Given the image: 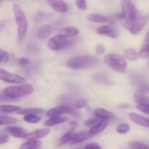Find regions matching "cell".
Returning <instances> with one entry per match:
<instances>
[{"label": "cell", "mask_w": 149, "mask_h": 149, "mask_svg": "<svg viewBox=\"0 0 149 149\" xmlns=\"http://www.w3.org/2000/svg\"><path fill=\"white\" fill-rule=\"evenodd\" d=\"M83 149H102V148L99 144L95 143H92L86 145Z\"/></svg>", "instance_id": "obj_37"}, {"label": "cell", "mask_w": 149, "mask_h": 149, "mask_svg": "<svg viewBox=\"0 0 149 149\" xmlns=\"http://www.w3.org/2000/svg\"><path fill=\"white\" fill-rule=\"evenodd\" d=\"M124 55H125V58L130 61H135L138 59V55L137 53L136 50L133 48H129L125 50H124Z\"/></svg>", "instance_id": "obj_26"}, {"label": "cell", "mask_w": 149, "mask_h": 149, "mask_svg": "<svg viewBox=\"0 0 149 149\" xmlns=\"http://www.w3.org/2000/svg\"><path fill=\"white\" fill-rule=\"evenodd\" d=\"M116 131L119 134H126L130 131V126L127 124H121L116 128Z\"/></svg>", "instance_id": "obj_31"}, {"label": "cell", "mask_w": 149, "mask_h": 149, "mask_svg": "<svg viewBox=\"0 0 149 149\" xmlns=\"http://www.w3.org/2000/svg\"><path fill=\"white\" fill-rule=\"evenodd\" d=\"M139 56L142 58L149 57V31L147 32L144 39L143 45L141 47L139 52Z\"/></svg>", "instance_id": "obj_20"}, {"label": "cell", "mask_w": 149, "mask_h": 149, "mask_svg": "<svg viewBox=\"0 0 149 149\" xmlns=\"http://www.w3.org/2000/svg\"><path fill=\"white\" fill-rule=\"evenodd\" d=\"M43 109H39V108H30V109H21L20 111L17 112V114L24 115V116H27V115H36L39 114V113H44Z\"/></svg>", "instance_id": "obj_24"}, {"label": "cell", "mask_w": 149, "mask_h": 149, "mask_svg": "<svg viewBox=\"0 0 149 149\" xmlns=\"http://www.w3.org/2000/svg\"><path fill=\"white\" fill-rule=\"evenodd\" d=\"M9 137L8 135H6V134H1V136H0V144H4L5 143H7L8 141Z\"/></svg>", "instance_id": "obj_39"}, {"label": "cell", "mask_w": 149, "mask_h": 149, "mask_svg": "<svg viewBox=\"0 0 149 149\" xmlns=\"http://www.w3.org/2000/svg\"><path fill=\"white\" fill-rule=\"evenodd\" d=\"M0 110L1 112L3 113H13V112H16L21 110V108L20 106H10V105H2L0 107Z\"/></svg>", "instance_id": "obj_27"}, {"label": "cell", "mask_w": 149, "mask_h": 149, "mask_svg": "<svg viewBox=\"0 0 149 149\" xmlns=\"http://www.w3.org/2000/svg\"><path fill=\"white\" fill-rule=\"evenodd\" d=\"M6 130L12 136L17 138H24V139H26V136L29 134L26 130L23 129L22 127H7L6 128Z\"/></svg>", "instance_id": "obj_11"}, {"label": "cell", "mask_w": 149, "mask_h": 149, "mask_svg": "<svg viewBox=\"0 0 149 149\" xmlns=\"http://www.w3.org/2000/svg\"><path fill=\"white\" fill-rule=\"evenodd\" d=\"M96 33L102 35V36H108V37L111 38V39H116L117 37V34H116V32L114 30V29L111 27L110 26H107V25L97 28V30H96Z\"/></svg>", "instance_id": "obj_12"}, {"label": "cell", "mask_w": 149, "mask_h": 149, "mask_svg": "<svg viewBox=\"0 0 149 149\" xmlns=\"http://www.w3.org/2000/svg\"><path fill=\"white\" fill-rule=\"evenodd\" d=\"M42 145V143L39 141L31 140L28 141L23 144H22L20 149H38Z\"/></svg>", "instance_id": "obj_25"}, {"label": "cell", "mask_w": 149, "mask_h": 149, "mask_svg": "<svg viewBox=\"0 0 149 149\" xmlns=\"http://www.w3.org/2000/svg\"><path fill=\"white\" fill-rule=\"evenodd\" d=\"M33 91L34 89L31 84H21L6 87L3 90L2 93L9 98L15 99L29 95Z\"/></svg>", "instance_id": "obj_3"}, {"label": "cell", "mask_w": 149, "mask_h": 149, "mask_svg": "<svg viewBox=\"0 0 149 149\" xmlns=\"http://www.w3.org/2000/svg\"><path fill=\"white\" fill-rule=\"evenodd\" d=\"M55 27H54V24L50 25H45V26H42L38 29L37 31V36L39 39L41 40H44L46 38H47L49 35L52 33Z\"/></svg>", "instance_id": "obj_15"}, {"label": "cell", "mask_w": 149, "mask_h": 149, "mask_svg": "<svg viewBox=\"0 0 149 149\" xmlns=\"http://www.w3.org/2000/svg\"><path fill=\"white\" fill-rule=\"evenodd\" d=\"M100 122V118L98 117H93L90 118V119H87L85 122V125L87 127H93L94 125H95L96 124Z\"/></svg>", "instance_id": "obj_34"}, {"label": "cell", "mask_w": 149, "mask_h": 149, "mask_svg": "<svg viewBox=\"0 0 149 149\" xmlns=\"http://www.w3.org/2000/svg\"><path fill=\"white\" fill-rule=\"evenodd\" d=\"M50 132V129L49 128H44V129H39L36 130L31 132L28 134L26 139L28 141H31V140H37L42 139V138L46 137Z\"/></svg>", "instance_id": "obj_10"}, {"label": "cell", "mask_w": 149, "mask_h": 149, "mask_svg": "<svg viewBox=\"0 0 149 149\" xmlns=\"http://www.w3.org/2000/svg\"><path fill=\"white\" fill-rule=\"evenodd\" d=\"M95 115L97 117L102 119L103 120H108V119H111L113 117L114 115L111 113V112L109 111L108 110L102 108H97L95 110Z\"/></svg>", "instance_id": "obj_21"}, {"label": "cell", "mask_w": 149, "mask_h": 149, "mask_svg": "<svg viewBox=\"0 0 149 149\" xmlns=\"http://www.w3.org/2000/svg\"><path fill=\"white\" fill-rule=\"evenodd\" d=\"M148 21V17L146 15H138L135 19L130 21L125 20L123 26L129 31L132 34L138 35Z\"/></svg>", "instance_id": "obj_6"}, {"label": "cell", "mask_w": 149, "mask_h": 149, "mask_svg": "<svg viewBox=\"0 0 149 149\" xmlns=\"http://www.w3.org/2000/svg\"><path fill=\"white\" fill-rule=\"evenodd\" d=\"M18 62L20 65H29V64H30L31 61L26 58H21L20 60H19Z\"/></svg>", "instance_id": "obj_40"}, {"label": "cell", "mask_w": 149, "mask_h": 149, "mask_svg": "<svg viewBox=\"0 0 149 149\" xmlns=\"http://www.w3.org/2000/svg\"><path fill=\"white\" fill-rule=\"evenodd\" d=\"M104 62L113 71L124 73L127 69V61L123 56L118 54H107L104 57Z\"/></svg>", "instance_id": "obj_4"}, {"label": "cell", "mask_w": 149, "mask_h": 149, "mask_svg": "<svg viewBox=\"0 0 149 149\" xmlns=\"http://www.w3.org/2000/svg\"><path fill=\"white\" fill-rule=\"evenodd\" d=\"M88 19L91 21L95 22V23H114V20L111 18V17L104 16L100 14H96V13L89 15Z\"/></svg>", "instance_id": "obj_18"}, {"label": "cell", "mask_w": 149, "mask_h": 149, "mask_svg": "<svg viewBox=\"0 0 149 149\" xmlns=\"http://www.w3.org/2000/svg\"><path fill=\"white\" fill-rule=\"evenodd\" d=\"M129 117L133 122L140 126L145 127L149 128V119L148 118L144 117L141 115L138 114L136 113H130Z\"/></svg>", "instance_id": "obj_14"}, {"label": "cell", "mask_w": 149, "mask_h": 149, "mask_svg": "<svg viewBox=\"0 0 149 149\" xmlns=\"http://www.w3.org/2000/svg\"><path fill=\"white\" fill-rule=\"evenodd\" d=\"M75 39L65 37L62 35L58 34L51 37L48 41V47L53 51H58L66 49L72 46L75 42Z\"/></svg>", "instance_id": "obj_5"}, {"label": "cell", "mask_w": 149, "mask_h": 149, "mask_svg": "<svg viewBox=\"0 0 149 149\" xmlns=\"http://www.w3.org/2000/svg\"><path fill=\"white\" fill-rule=\"evenodd\" d=\"M13 13L15 19L18 27V39L19 42H22L26 39L28 32V22L24 12L23 11L20 6L17 4H13Z\"/></svg>", "instance_id": "obj_2"}, {"label": "cell", "mask_w": 149, "mask_h": 149, "mask_svg": "<svg viewBox=\"0 0 149 149\" xmlns=\"http://www.w3.org/2000/svg\"><path fill=\"white\" fill-rule=\"evenodd\" d=\"M10 59V56H9L8 53L4 49H0V63L3 64L4 63H7Z\"/></svg>", "instance_id": "obj_33"}, {"label": "cell", "mask_w": 149, "mask_h": 149, "mask_svg": "<svg viewBox=\"0 0 149 149\" xmlns=\"http://www.w3.org/2000/svg\"><path fill=\"white\" fill-rule=\"evenodd\" d=\"M137 109L143 113L149 115V102L145 103H139L137 105Z\"/></svg>", "instance_id": "obj_32"}, {"label": "cell", "mask_w": 149, "mask_h": 149, "mask_svg": "<svg viewBox=\"0 0 149 149\" xmlns=\"http://www.w3.org/2000/svg\"><path fill=\"white\" fill-rule=\"evenodd\" d=\"M79 30L75 27H67L65 29H63L59 31L58 34L62 35V36H65V37L70 38L72 36H77L79 33Z\"/></svg>", "instance_id": "obj_23"}, {"label": "cell", "mask_w": 149, "mask_h": 149, "mask_svg": "<svg viewBox=\"0 0 149 149\" xmlns=\"http://www.w3.org/2000/svg\"><path fill=\"white\" fill-rule=\"evenodd\" d=\"M130 149H149V145L138 142V141H131L128 144Z\"/></svg>", "instance_id": "obj_28"}, {"label": "cell", "mask_w": 149, "mask_h": 149, "mask_svg": "<svg viewBox=\"0 0 149 149\" xmlns=\"http://www.w3.org/2000/svg\"><path fill=\"white\" fill-rule=\"evenodd\" d=\"M109 125V121L108 120H101L98 122V123L96 124L95 125H94L93 127H92L91 129H90V132L92 135H96V134L100 133V132H103L105 129L106 128V127Z\"/></svg>", "instance_id": "obj_19"}, {"label": "cell", "mask_w": 149, "mask_h": 149, "mask_svg": "<svg viewBox=\"0 0 149 149\" xmlns=\"http://www.w3.org/2000/svg\"><path fill=\"white\" fill-rule=\"evenodd\" d=\"M0 78L3 81L7 83H12V84H24L26 82V79L24 77L18 75V74L10 73L5 71L3 68H0Z\"/></svg>", "instance_id": "obj_8"}, {"label": "cell", "mask_w": 149, "mask_h": 149, "mask_svg": "<svg viewBox=\"0 0 149 149\" xmlns=\"http://www.w3.org/2000/svg\"><path fill=\"white\" fill-rule=\"evenodd\" d=\"M47 3L51 7H52L55 11L58 12V13H66L67 12H68V6L65 1L50 0V1H47Z\"/></svg>", "instance_id": "obj_13"}, {"label": "cell", "mask_w": 149, "mask_h": 149, "mask_svg": "<svg viewBox=\"0 0 149 149\" xmlns=\"http://www.w3.org/2000/svg\"><path fill=\"white\" fill-rule=\"evenodd\" d=\"M17 122V119L13 117H8V116H1V117H0V125L1 126L12 125V124L16 123Z\"/></svg>", "instance_id": "obj_29"}, {"label": "cell", "mask_w": 149, "mask_h": 149, "mask_svg": "<svg viewBox=\"0 0 149 149\" xmlns=\"http://www.w3.org/2000/svg\"><path fill=\"white\" fill-rule=\"evenodd\" d=\"M23 120L28 123L34 124L39 122L41 120V118L37 115H27L23 116Z\"/></svg>", "instance_id": "obj_30"}, {"label": "cell", "mask_w": 149, "mask_h": 149, "mask_svg": "<svg viewBox=\"0 0 149 149\" xmlns=\"http://www.w3.org/2000/svg\"><path fill=\"white\" fill-rule=\"evenodd\" d=\"M73 112H74V111L69 106H59L48 110L47 112V116L51 118L54 117V116H60L63 113H71Z\"/></svg>", "instance_id": "obj_9"}, {"label": "cell", "mask_w": 149, "mask_h": 149, "mask_svg": "<svg viewBox=\"0 0 149 149\" xmlns=\"http://www.w3.org/2000/svg\"><path fill=\"white\" fill-rule=\"evenodd\" d=\"M68 120L67 117H63V116H54V117L49 118L47 121H45L44 125L46 127H53L55 125H59V124L63 123Z\"/></svg>", "instance_id": "obj_22"}, {"label": "cell", "mask_w": 149, "mask_h": 149, "mask_svg": "<svg viewBox=\"0 0 149 149\" xmlns=\"http://www.w3.org/2000/svg\"><path fill=\"white\" fill-rule=\"evenodd\" d=\"M98 63V58L95 55H83L74 57L65 63L67 68L72 69H89L93 68Z\"/></svg>", "instance_id": "obj_1"}, {"label": "cell", "mask_w": 149, "mask_h": 149, "mask_svg": "<svg viewBox=\"0 0 149 149\" xmlns=\"http://www.w3.org/2000/svg\"><path fill=\"white\" fill-rule=\"evenodd\" d=\"M106 51V49H105L104 47L101 45H97V47L95 48V52L97 55H103V53Z\"/></svg>", "instance_id": "obj_38"}, {"label": "cell", "mask_w": 149, "mask_h": 149, "mask_svg": "<svg viewBox=\"0 0 149 149\" xmlns=\"http://www.w3.org/2000/svg\"><path fill=\"white\" fill-rule=\"evenodd\" d=\"M76 5L77 8L81 10H84L87 9V2L85 1H77Z\"/></svg>", "instance_id": "obj_36"}, {"label": "cell", "mask_w": 149, "mask_h": 149, "mask_svg": "<svg viewBox=\"0 0 149 149\" xmlns=\"http://www.w3.org/2000/svg\"><path fill=\"white\" fill-rule=\"evenodd\" d=\"M93 137V135H92L90 132H77L75 133L74 138L71 140V142L69 143L70 145H74V144L79 143L85 141L87 140L90 139Z\"/></svg>", "instance_id": "obj_16"}, {"label": "cell", "mask_w": 149, "mask_h": 149, "mask_svg": "<svg viewBox=\"0 0 149 149\" xmlns=\"http://www.w3.org/2000/svg\"><path fill=\"white\" fill-rule=\"evenodd\" d=\"M87 105V100H84V99H80V100H77V101L75 103V107L77 108V109H80L85 107Z\"/></svg>", "instance_id": "obj_35"}, {"label": "cell", "mask_w": 149, "mask_h": 149, "mask_svg": "<svg viewBox=\"0 0 149 149\" xmlns=\"http://www.w3.org/2000/svg\"><path fill=\"white\" fill-rule=\"evenodd\" d=\"M121 7L122 10V16L126 21H130L138 16V10L135 4L131 1H122Z\"/></svg>", "instance_id": "obj_7"}, {"label": "cell", "mask_w": 149, "mask_h": 149, "mask_svg": "<svg viewBox=\"0 0 149 149\" xmlns=\"http://www.w3.org/2000/svg\"><path fill=\"white\" fill-rule=\"evenodd\" d=\"M74 135H75V132H74L73 130L68 131V132H65L61 138H60L59 139L57 140L56 143H55V146L61 147L62 146L65 145V144L69 143L71 142V140L73 139V138H74Z\"/></svg>", "instance_id": "obj_17"}]
</instances>
